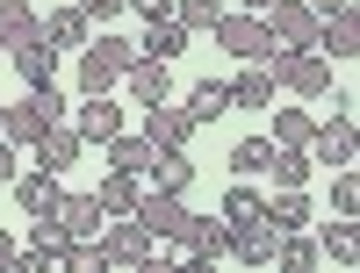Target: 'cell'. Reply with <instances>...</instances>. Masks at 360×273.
Listing matches in <instances>:
<instances>
[{
    "mask_svg": "<svg viewBox=\"0 0 360 273\" xmlns=\"http://www.w3.org/2000/svg\"><path fill=\"white\" fill-rule=\"evenodd\" d=\"M51 123H65V94H58V79H51V86H29V101H8V115H0V137H8L15 151H29Z\"/></svg>",
    "mask_w": 360,
    "mask_h": 273,
    "instance_id": "6da1fadb",
    "label": "cell"
},
{
    "mask_svg": "<svg viewBox=\"0 0 360 273\" xmlns=\"http://www.w3.org/2000/svg\"><path fill=\"white\" fill-rule=\"evenodd\" d=\"M266 72H274V86H288L295 101H324L332 94V58L324 51H274Z\"/></svg>",
    "mask_w": 360,
    "mask_h": 273,
    "instance_id": "7a4b0ae2",
    "label": "cell"
},
{
    "mask_svg": "<svg viewBox=\"0 0 360 273\" xmlns=\"http://www.w3.org/2000/svg\"><path fill=\"white\" fill-rule=\"evenodd\" d=\"M209 36H217V44H224V58H238V65H266V58H274V36H266V15H245V8H224Z\"/></svg>",
    "mask_w": 360,
    "mask_h": 273,
    "instance_id": "3957f363",
    "label": "cell"
},
{
    "mask_svg": "<svg viewBox=\"0 0 360 273\" xmlns=\"http://www.w3.org/2000/svg\"><path fill=\"white\" fill-rule=\"evenodd\" d=\"M130 216H137L144 230H152V245H159V237H166V245H188V230H195V208H188V194H159V187H144Z\"/></svg>",
    "mask_w": 360,
    "mask_h": 273,
    "instance_id": "277c9868",
    "label": "cell"
},
{
    "mask_svg": "<svg viewBox=\"0 0 360 273\" xmlns=\"http://www.w3.org/2000/svg\"><path fill=\"white\" fill-rule=\"evenodd\" d=\"M317 8L310 0H274V8H266V36H274V51H310L317 44Z\"/></svg>",
    "mask_w": 360,
    "mask_h": 273,
    "instance_id": "5b68a950",
    "label": "cell"
},
{
    "mask_svg": "<svg viewBox=\"0 0 360 273\" xmlns=\"http://www.w3.org/2000/svg\"><path fill=\"white\" fill-rule=\"evenodd\" d=\"M101 252H108V266H152V230L137 216H115L101 230Z\"/></svg>",
    "mask_w": 360,
    "mask_h": 273,
    "instance_id": "8992f818",
    "label": "cell"
},
{
    "mask_svg": "<svg viewBox=\"0 0 360 273\" xmlns=\"http://www.w3.org/2000/svg\"><path fill=\"white\" fill-rule=\"evenodd\" d=\"M8 65L22 72V86H51V79H58V51L44 44V29H29V36L8 44Z\"/></svg>",
    "mask_w": 360,
    "mask_h": 273,
    "instance_id": "52a82bcc",
    "label": "cell"
},
{
    "mask_svg": "<svg viewBox=\"0 0 360 273\" xmlns=\"http://www.w3.org/2000/svg\"><path fill=\"white\" fill-rule=\"evenodd\" d=\"M195 130H202V123H195V115L180 108V101H159V108H144V137H152L159 151H188V144H195Z\"/></svg>",
    "mask_w": 360,
    "mask_h": 273,
    "instance_id": "ba28073f",
    "label": "cell"
},
{
    "mask_svg": "<svg viewBox=\"0 0 360 273\" xmlns=\"http://www.w3.org/2000/svg\"><path fill=\"white\" fill-rule=\"evenodd\" d=\"M79 151H86V137H79L72 123H51V130H44L37 144H29V159H37L44 173H58V180H65V173L79 166Z\"/></svg>",
    "mask_w": 360,
    "mask_h": 273,
    "instance_id": "9c48e42d",
    "label": "cell"
},
{
    "mask_svg": "<svg viewBox=\"0 0 360 273\" xmlns=\"http://www.w3.org/2000/svg\"><path fill=\"white\" fill-rule=\"evenodd\" d=\"M123 86H130V101L159 108V101H173V65H166V58H137V65L123 72Z\"/></svg>",
    "mask_w": 360,
    "mask_h": 273,
    "instance_id": "30bf717a",
    "label": "cell"
},
{
    "mask_svg": "<svg viewBox=\"0 0 360 273\" xmlns=\"http://www.w3.org/2000/svg\"><path fill=\"white\" fill-rule=\"evenodd\" d=\"M310 51H324L332 65H353V58H360V22H353V8H346V15H324Z\"/></svg>",
    "mask_w": 360,
    "mask_h": 273,
    "instance_id": "8fae6325",
    "label": "cell"
},
{
    "mask_svg": "<svg viewBox=\"0 0 360 273\" xmlns=\"http://www.w3.org/2000/svg\"><path fill=\"white\" fill-rule=\"evenodd\" d=\"M58 194H65V180H58V173H44V166L15 173V201H22V216H51Z\"/></svg>",
    "mask_w": 360,
    "mask_h": 273,
    "instance_id": "7c38bea8",
    "label": "cell"
},
{
    "mask_svg": "<svg viewBox=\"0 0 360 273\" xmlns=\"http://www.w3.org/2000/svg\"><path fill=\"white\" fill-rule=\"evenodd\" d=\"M259 216H266V194L252 187V180H231L224 201H217V223H224V230H245V223H259Z\"/></svg>",
    "mask_w": 360,
    "mask_h": 273,
    "instance_id": "4fadbf2b",
    "label": "cell"
},
{
    "mask_svg": "<svg viewBox=\"0 0 360 273\" xmlns=\"http://www.w3.org/2000/svg\"><path fill=\"white\" fill-rule=\"evenodd\" d=\"M37 29H44V44H51V51H86V36H94V22H86L72 0H65V8H51Z\"/></svg>",
    "mask_w": 360,
    "mask_h": 273,
    "instance_id": "5bb4252c",
    "label": "cell"
},
{
    "mask_svg": "<svg viewBox=\"0 0 360 273\" xmlns=\"http://www.w3.org/2000/svg\"><path fill=\"white\" fill-rule=\"evenodd\" d=\"M144 187H159V194H188V187H195V159H188V151H152Z\"/></svg>",
    "mask_w": 360,
    "mask_h": 273,
    "instance_id": "9a60e30c",
    "label": "cell"
},
{
    "mask_svg": "<svg viewBox=\"0 0 360 273\" xmlns=\"http://www.w3.org/2000/svg\"><path fill=\"white\" fill-rule=\"evenodd\" d=\"M86 144H108L115 130H123V101H108V94H86L79 101V123H72Z\"/></svg>",
    "mask_w": 360,
    "mask_h": 273,
    "instance_id": "2e32d148",
    "label": "cell"
},
{
    "mask_svg": "<svg viewBox=\"0 0 360 273\" xmlns=\"http://www.w3.org/2000/svg\"><path fill=\"white\" fill-rule=\"evenodd\" d=\"M224 86H231V108H274V94H281L266 65H238V79H224Z\"/></svg>",
    "mask_w": 360,
    "mask_h": 273,
    "instance_id": "e0dca14e",
    "label": "cell"
},
{
    "mask_svg": "<svg viewBox=\"0 0 360 273\" xmlns=\"http://www.w3.org/2000/svg\"><path fill=\"white\" fill-rule=\"evenodd\" d=\"M101 151H108V166H115V173H137V180H144V166H152V151H159V144L144 137V130H115Z\"/></svg>",
    "mask_w": 360,
    "mask_h": 273,
    "instance_id": "ac0fdd59",
    "label": "cell"
},
{
    "mask_svg": "<svg viewBox=\"0 0 360 273\" xmlns=\"http://www.w3.org/2000/svg\"><path fill=\"white\" fill-rule=\"evenodd\" d=\"M137 194H144V180L137 173H101V187H94V208H101V216H130V208H137Z\"/></svg>",
    "mask_w": 360,
    "mask_h": 273,
    "instance_id": "d6986e66",
    "label": "cell"
},
{
    "mask_svg": "<svg viewBox=\"0 0 360 273\" xmlns=\"http://www.w3.org/2000/svg\"><path fill=\"white\" fill-rule=\"evenodd\" d=\"M188 266H209V259H231V230L217 223V216H195V230H188Z\"/></svg>",
    "mask_w": 360,
    "mask_h": 273,
    "instance_id": "ffe728a7",
    "label": "cell"
},
{
    "mask_svg": "<svg viewBox=\"0 0 360 273\" xmlns=\"http://www.w3.org/2000/svg\"><path fill=\"white\" fill-rule=\"evenodd\" d=\"M310 151L303 144H274V159H266V180H274V187H310Z\"/></svg>",
    "mask_w": 360,
    "mask_h": 273,
    "instance_id": "44dd1931",
    "label": "cell"
},
{
    "mask_svg": "<svg viewBox=\"0 0 360 273\" xmlns=\"http://www.w3.org/2000/svg\"><path fill=\"white\" fill-rule=\"evenodd\" d=\"M58 223H65V237H101V208H94V194H58Z\"/></svg>",
    "mask_w": 360,
    "mask_h": 273,
    "instance_id": "7402d4cb",
    "label": "cell"
},
{
    "mask_svg": "<svg viewBox=\"0 0 360 273\" xmlns=\"http://www.w3.org/2000/svg\"><path fill=\"white\" fill-rule=\"evenodd\" d=\"M188 44H195V36H188V29H180L173 15H159V22L144 29V36H137V51H144V58H166V65H173V58L188 51Z\"/></svg>",
    "mask_w": 360,
    "mask_h": 273,
    "instance_id": "603a6c76",
    "label": "cell"
},
{
    "mask_svg": "<svg viewBox=\"0 0 360 273\" xmlns=\"http://www.w3.org/2000/svg\"><path fill=\"white\" fill-rule=\"evenodd\" d=\"M266 223H274V230H310V201H303V187H274V194H266Z\"/></svg>",
    "mask_w": 360,
    "mask_h": 273,
    "instance_id": "cb8c5ba5",
    "label": "cell"
},
{
    "mask_svg": "<svg viewBox=\"0 0 360 273\" xmlns=\"http://www.w3.org/2000/svg\"><path fill=\"white\" fill-rule=\"evenodd\" d=\"M180 108H188L195 123H217V115H231V86H224L217 72H209V79H202V86H195V94L180 101Z\"/></svg>",
    "mask_w": 360,
    "mask_h": 273,
    "instance_id": "d4e9b609",
    "label": "cell"
},
{
    "mask_svg": "<svg viewBox=\"0 0 360 273\" xmlns=\"http://www.w3.org/2000/svg\"><path fill=\"white\" fill-rule=\"evenodd\" d=\"M266 159H274V137H245V144H231V180H259L266 173Z\"/></svg>",
    "mask_w": 360,
    "mask_h": 273,
    "instance_id": "484cf974",
    "label": "cell"
},
{
    "mask_svg": "<svg viewBox=\"0 0 360 273\" xmlns=\"http://www.w3.org/2000/svg\"><path fill=\"white\" fill-rule=\"evenodd\" d=\"M317 252H324V259H339V266H353V259H360V230H353V216H332V223H324Z\"/></svg>",
    "mask_w": 360,
    "mask_h": 273,
    "instance_id": "4316f807",
    "label": "cell"
},
{
    "mask_svg": "<svg viewBox=\"0 0 360 273\" xmlns=\"http://www.w3.org/2000/svg\"><path fill=\"white\" fill-rule=\"evenodd\" d=\"M317 259H324V252L310 245L303 230H281V237H274V266H281V273H303V266H317Z\"/></svg>",
    "mask_w": 360,
    "mask_h": 273,
    "instance_id": "83f0119b",
    "label": "cell"
},
{
    "mask_svg": "<svg viewBox=\"0 0 360 273\" xmlns=\"http://www.w3.org/2000/svg\"><path fill=\"white\" fill-rule=\"evenodd\" d=\"M310 130H317V115H310L303 101H288V108H274V144H310Z\"/></svg>",
    "mask_w": 360,
    "mask_h": 273,
    "instance_id": "f1b7e54d",
    "label": "cell"
},
{
    "mask_svg": "<svg viewBox=\"0 0 360 273\" xmlns=\"http://www.w3.org/2000/svg\"><path fill=\"white\" fill-rule=\"evenodd\" d=\"M217 15H224V0H173V22L188 29V36H209Z\"/></svg>",
    "mask_w": 360,
    "mask_h": 273,
    "instance_id": "f546056e",
    "label": "cell"
},
{
    "mask_svg": "<svg viewBox=\"0 0 360 273\" xmlns=\"http://www.w3.org/2000/svg\"><path fill=\"white\" fill-rule=\"evenodd\" d=\"M332 216H360V173L332 166Z\"/></svg>",
    "mask_w": 360,
    "mask_h": 273,
    "instance_id": "4dcf8cb0",
    "label": "cell"
},
{
    "mask_svg": "<svg viewBox=\"0 0 360 273\" xmlns=\"http://www.w3.org/2000/svg\"><path fill=\"white\" fill-rule=\"evenodd\" d=\"M29 29H37V8H29V0H0V44L29 36Z\"/></svg>",
    "mask_w": 360,
    "mask_h": 273,
    "instance_id": "1f68e13d",
    "label": "cell"
},
{
    "mask_svg": "<svg viewBox=\"0 0 360 273\" xmlns=\"http://www.w3.org/2000/svg\"><path fill=\"white\" fill-rule=\"evenodd\" d=\"M72 8H79L86 22H94V29H108L115 15H123V8H130V0H72Z\"/></svg>",
    "mask_w": 360,
    "mask_h": 273,
    "instance_id": "d6a6232c",
    "label": "cell"
},
{
    "mask_svg": "<svg viewBox=\"0 0 360 273\" xmlns=\"http://www.w3.org/2000/svg\"><path fill=\"white\" fill-rule=\"evenodd\" d=\"M15 173H22V159H15V144H8V137H0V187H8V180H15Z\"/></svg>",
    "mask_w": 360,
    "mask_h": 273,
    "instance_id": "836d02e7",
    "label": "cell"
},
{
    "mask_svg": "<svg viewBox=\"0 0 360 273\" xmlns=\"http://www.w3.org/2000/svg\"><path fill=\"white\" fill-rule=\"evenodd\" d=\"M130 8H137L144 22H159V15H173V0H130Z\"/></svg>",
    "mask_w": 360,
    "mask_h": 273,
    "instance_id": "e575fe53",
    "label": "cell"
},
{
    "mask_svg": "<svg viewBox=\"0 0 360 273\" xmlns=\"http://www.w3.org/2000/svg\"><path fill=\"white\" fill-rule=\"evenodd\" d=\"M310 8H317V15H346L353 0H310Z\"/></svg>",
    "mask_w": 360,
    "mask_h": 273,
    "instance_id": "d590c367",
    "label": "cell"
},
{
    "mask_svg": "<svg viewBox=\"0 0 360 273\" xmlns=\"http://www.w3.org/2000/svg\"><path fill=\"white\" fill-rule=\"evenodd\" d=\"M8 259H15V237H8V230H0V273H8Z\"/></svg>",
    "mask_w": 360,
    "mask_h": 273,
    "instance_id": "8d00e7d4",
    "label": "cell"
},
{
    "mask_svg": "<svg viewBox=\"0 0 360 273\" xmlns=\"http://www.w3.org/2000/svg\"><path fill=\"white\" fill-rule=\"evenodd\" d=\"M238 8H245V15H266V8H274V0H238Z\"/></svg>",
    "mask_w": 360,
    "mask_h": 273,
    "instance_id": "74e56055",
    "label": "cell"
},
{
    "mask_svg": "<svg viewBox=\"0 0 360 273\" xmlns=\"http://www.w3.org/2000/svg\"><path fill=\"white\" fill-rule=\"evenodd\" d=\"M0 58H8V44H0Z\"/></svg>",
    "mask_w": 360,
    "mask_h": 273,
    "instance_id": "f35d334b",
    "label": "cell"
},
{
    "mask_svg": "<svg viewBox=\"0 0 360 273\" xmlns=\"http://www.w3.org/2000/svg\"><path fill=\"white\" fill-rule=\"evenodd\" d=\"M0 115H8V101H0Z\"/></svg>",
    "mask_w": 360,
    "mask_h": 273,
    "instance_id": "ab89813d",
    "label": "cell"
}]
</instances>
